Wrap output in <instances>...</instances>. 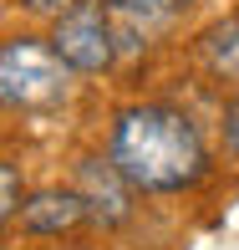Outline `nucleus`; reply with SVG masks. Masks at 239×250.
<instances>
[{
  "label": "nucleus",
  "mask_w": 239,
  "mask_h": 250,
  "mask_svg": "<svg viewBox=\"0 0 239 250\" xmlns=\"http://www.w3.org/2000/svg\"><path fill=\"white\" fill-rule=\"evenodd\" d=\"M66 72L72 66L56 56L51 41L10 36L0 46V97H5V107H51V102H61Z\"/></svg>",
  "instance_id": "nucleus-2"
},
{
  "label": "nucleus",
  "mask_w": 239,
  "mask_h": 250,
  "mask_svg": "<svg viewBox=\"0 0 239 250\" xmlns=\"http://www.w3.org/2000/svg\"><path fill=\"white\" fill-rule=\"evenodd\" d=\"M193 5V0H107V10H112V26H117V41L122 46H138V31L147 36V31H158V26H168L173 16H184V10Z\"/></svg>",
  "instance_id": "nucleus-6"
},
{
  "label": "nucleus",
  "mask_w": 239,
  "mask_h": 250,
  "mask_svg": "<svg viewBox=\"0 0 239 250\" xmlns=\"http://www.w3.org/2000/svg\"><path fill=\"white\" fill-rule=\"evenodd\" d=\"M82 220H92L82 189H41V194L20 209V225H26L31 235H66Z\"/></svg>",
  "instance_id": "nucleus-5"
},
{
  "label": "nucleus",
  "mask_w": 239,
  "mask_h": 250,
  "mask_svg": "<svg viewBox=\"0 0 239 250\" xmlns=\"http://www.w3.org/2000/svg\"><path fill=\"white\" fill-rule=\"evenodd\" d=\"M203 62L219 82H234L239 87V16L219 21V26L203 31Z\"/></svg>",
  "instance_id": "nucleus-7"
},
{
  "label": "nucleus",
  "mask_w": 239,
  "mask_h": 250,
  "mask_svg": "<svg viewBox=\"0 0 239 250\" xmlns=\"http://www.w3.org/2000/svg\"><path fill=\"white\" fill-rule=\"evenodd\" d=\"M224 148L239 158V97L229 102V112H224Z\"/></svg>",
  "instance_id": "nucleus-9"
},
{
  "label": "nucleus",
  "mask_w": 239,
  "mask_h": 250,
  "mask_svg": "<svg viewBox=\"0 0 239 250\" xmlns=\"http://www.w3.org/2000/svg\"><path fill=\"white\" fill-rule=\"evenodd\" d=\"M20 209H26V204H20V179H16V164L5 158V164H0V220L10 225Z\"/></svg>",
  "instance_id": "nucleus-8"
},
{
  "label": "nucleus",
  "mask_w": 239,
  "mask_h": 250,
  "mask_svg": "<svg viewBox=\"0 0 239 250\" xmlns=\"http://www.w3.org/2000/svg\"><path fill=\"white\" fill-rule=\"evenodd\" d=\"M26 10H41V16H61V10H72L76 0H20Z\"/></svg>",
  "instance_id": "nucleus-10"
},
{
  "label": "nucleus",
  "mask_w": 239,
  "mask_h": 250,
  "mask_svg": "<svg viewBox=\"0 0 239 250\" xmlns=\"http://www.w3.org/2000/svg\"><path fill=\"white\" fill-rule=\"evenodd\" d=\"M76 189H82L92 220H102V225H122L132 214V184H128V174L112 164V153L107 158H97V153L82 158V164H76Z\"/></svg>",
  "instance_id": "nucleus-4"
},
{
  "label": "nucleus",
  "mask_w": 239,
  "mask_h": 250,
  "mask_svg": "<svg viewBox=\"0 0 239 250\" xmlns=\"http://www.w3.org/2000/svg\"><path fill=\"white\" fill-rule=\"evenodd\" d=\"M51 46L72 72H107L117 62V26L107 0H76L51 26Z\"/></svg>",
  "instance_id": "nucleus-3"
},
{
  "label": "nucleus",
  "mask_w": 239,
  "mask_h": 250,
  "mask_svg": "<svg viewBox=\"0 0 239 250\" xmlns=\"http://www.w3.org/2000/svg\"><path fill=\"white\" fill-rule=\"evenodd\" d=\"M107 153L128 174V184L143 194H178L209 174V148H203L199 128L178 107H163V102L122 107L112 123Z\"/></svg>",
  "instance_id": "nucleus-1"
}]
</instances>
